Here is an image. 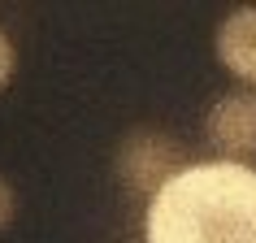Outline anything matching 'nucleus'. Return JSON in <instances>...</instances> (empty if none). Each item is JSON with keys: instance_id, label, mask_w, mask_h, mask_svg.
Returning <instances> with one entry per match:
<instances>
[{"instance_id": "2", "label": "nucleus", "mask_w": 256, "mask_h": 243, "mask_svg": "<svg viewBox=\"0 0 256 243\" xmlns=\"http://www.w3.org/2000/svg\"><path fill=\"white\" fill-rule=\"evenodd\" d=\"M178 170H182V148H178L165 130H148V126H144V130H130V135L122 139L118 174H122V182L130 191H144L152 200Z\"/></svg>"}, {"instance_id": "6", "label": "nucleus", "mask_w": 256, "mask_h": 243, "mask_svg": "<svg viewBox=\"0 0 256 243\" xmlns=\"http://www.w3.org/2000/svg\"><path fill=\"white\" fill-rule=\"evenodd\" d=\"M9 222H14V187L0 178V230L9 226Z\"/></svg>"}, {"instance_id": "5", "label": "nucleus", "mask_w": 256, "mask_h": 243, "mask_svg": "<svg viewBox=\"0 0 256 243\" xmlns=\"http://www.w3.org/2000/svg\"><path fill=\"white\" fill-rule=\"evenodd\" d=\"M14 66H18V52H14V44H9V35L0 30V87L14 78Z\"/></svg>"}, {"instance_id": "1", "label": "nucleus", "mask_w": 256, "mask_h": 243, "mask_svg": "<svg viewBox=\"0 0 256 243\" xmlns=\"http://www.w3.org/2000/svg\"><path fill=\"white\" fill-rule=\"evenodd\" d=\"M148 243H256V170L243 161L182 165L148 200Z\"/></svg>"}, {"instance_id": "4", "label": "nucleus", "mask_w": 256, "mask_h": 243, "mask_svg": "<svg viewBox=\"0 0 256 243\" xmlns=\"http://www.w3.org/2000/svg\"><path fill=\"white\" fill-rule=\"evenodd\" d=\"M217 61L234 78L256 87V4H243L222 18L217 26Z\"/></svg>"}, {"instance_id": "3", "label": "nucleus", "mask_w": 256, "mask_h": 243, "mask_svg": "<svg viewBox=\"0 0 256 243\" xmlns=\"http://www.w3.org/2000/svg\"><path fill=\"white\" fill-rule=\"evenodd\" d=\"M208 144L217 152H226L230 161L252 156L256 152V92H226L217 96V104L208 108Z\"/></svg>"}]
</instances>
